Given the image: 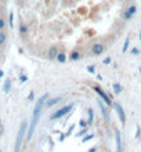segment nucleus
<instances>
[{
  "mask_svg": "<svg viewBox=\"0 0 141 152\" xmlns=\"http://www.w3.org/2000/svg\"><path fill=\"white\" fill-rule=\"evenodd\" d=\"M3 76H4V72H3V71H1V69H0V79H1Z\"/></svg>",
  "mask_w": 141,
  "mask_h": 152,
  "instance_id": "21",
  "label": "nucleus"
},
{
  "mask_svg": "<svg viewBox=\"0 0 141 152\" xmlns=\"http://www.w3.org/2000/svg\"><path fill=\"white\" fill-rule=\"evenodd\" d=\"M4 26H6V21H4V18H0V31H3Z\"/></svg>",
  "mask_w": 141,
  "mask_h": 152,
  "instance_id": "17",
  "label": "nucleus"
},
{
  "mask_svg": "<svg viewBox=\"0 0 141 152\" xmlns=\"http://www.w3.org/2000/svg\"><path fill=\"white\" fill-rule=\"evenodd\" d=\"M116 147H118V152H122V140L119 132H116Z\"/></svg>",
  "mask_w": 141,
  "mask_h": 152,
  "instance_id": "11",
  "label": "nucleus"
},
{
  "mask_svg": "<svg viewBox=\"0 0 141 152\" xmlns=\"http://www.w3.org/2000/svg\"><path fill=\"white\" fill-rule=\"evenodd\" d=\"M26 33H28V26L25 24H20V35L26 36Z\"/></svg>",
  "mask_w": 141,
  "mask_h": 152,
  "instance_id": "14",
  "label": "nucleus"
},
{
  "mask_svg": "<svg viewBox=\"0 0 141 152\" xmlns=\"http://www.w3.org/2000/svg\"><path fill=\"white\" fill-rule=\"evenodd\" d=\"M113 90H115V93L118 94V93L122 91V86L119 83H115V84H113Z\"/></svg>",
  "mask_w": 141,
  "mask_h": 152,
  "instance_id": "16",
  "label": "nucleus"
},
{
  "mask_svg": "<svg viewBox=\"0 0 141 152\" xmlns=\"http://www.w3.org/2000/svg\"><path fill=\"white\" fill-rule=\"evenodd\" d=\"M115 108H116L118 115H119V118H121L122 123H125V122H126V116H125V112H123V109H122V107H121L119 104H115Z\"/></svg>",
  "mask_w": 141,
  "mask_h": 152,
  "instance_id": "9",
  "label": "nucleus"
},
{
  "mask_svg": "<svg viewBox=\"0 0 141 152\" xmlns=\"http://www.w3.org/2000/svg\"><path fill=\"white\" fill-rule=\"evenodd\" d=\"M10 88H11V80L6 79V80H4V86H3L4 93H8V91H10Z\"/></svg>",
  "mask_w": 141,
  "mask_h": 152,
  "instance_id": "13",
  "label": "nucleus"
},
{
  "mask_svg": "<svg viewBox=\"0 0 141 152\" xmlns=\"http://www.w3.org/2000/svg\"><path fill=\"white\" fill-rule=\"evenodd\" d=\"M26 129H28V122L24 120L20 126V130H18V134H17L15 138V147H14V152H20L21 145H22V141H24V137L26 134Z\"/></svg>",
  "mask_w": 141,
  "mask_h": 152,
  "instance_id": "3",
  "label": "nucleus"
},
{
  "mask_svg": "<svg viewBox=\"0 0 141 152\" xmlns=\"http://www.w3.org/2000/svg\"><path fill=\"white\" fill-rule=\"evenodd\" d=\"M46 100H47V94H45L43 97H40L37 100L36 105H35V109H33V113H32V120H31V126H29V130H28V140H31V137L33 136L35 133V129L37 126V122L40 119V115H42V111H43V107L46 105Z\"/></svg>",
  "mask_w": 141,
  "mask_h": 152,
  "instance_id": "1",
  "label": "nucleus"
},
{
  "mask_svg": "<svg viewBox=\"0 0 141 152\" xmlns=\"http://www.w3.org/2000/svg\"><path fill=\"white\" fill-rule=\"evenodd\" d=\"M94 90H96V93H97V94H100V96H101V98H102V100H104V101H105V102H107V104H108V105H111V104H112V101H111V98H109V97L107 96V94H105L104 91H102V88H101V87H97V86H96V87H94Z\"/></svg>",
  "mask_w": 141,
  "mask_h": 152,
  "instance_id": "7",
  "label": "nucleus"
},
{
  "mask_svg": "<svg viewBox=\"0 0 141 152\" xmlns=\"http://www.w3.org/2000/svg\"><path fill=\"white\" fill-rule=\"evenodd\" d=\"M4 133V126H3V123H0V136Z\"/></svg>",
  "mask_w": 141,
  "mask_h": 152,
  "instance_id": "18",
  "label": "nucleus"
},
{
  "mask_svg": "<svg viewBox=\"0 0 141 152\" xmlns=\"http://www.w3.org/2000/svg\"><path fill=\"white\" fill-rule=\"evenodd\" d=\"M57 56H58V46H51L47 53L48 60H57Z\"/></svg>",
  "mask_w": 141,
  "mask_h": 152,
  "instance_id": "6",
  "label": "nucleus"
},
{
  "mask_svg": "<svg viewBox=\"0 0 141 152\" xmlns=\"http://www.w3.org/2000/svg\"><path fill=\"white\" fill-rule=\"evenodd\" d=\"M7 42V35L4 31H0V46H4Z\"/></svg>",
  "mask_w": 141,
  "mask_h": 152,
  "instance_id": "12",
  "label": "nucleus"
},
{
  "mask_svg": "<svg viewBox=\"0 0 141 152\" xmlns=\"http://www.w3.org/2000/svg\"><path fill=\"white\" fill-rule=\"evenodd\" d=\"M82 57H83V54H82V50H80V48H73L69 58H71L72 61H77V60H80Z\"/></svg>",
  "mask_w": 141,
  "mask_h": 152,
  "instance_id": "8",
  "label": "nucleus"
},
{
  "mask_svg": "<svg viewBox=\"0 0 141 152\" xmlns=\"http://www.w3.org/2000/svg\"><path fill=\"white\" fill-rule=\"evenodd\" d=\"M10 26H12V14H10Z\"/></svg>",
  "mask_w": 141,
  "mask_h": 152,
  "instance_id": "20",
  "label": "nucleus"
},
{
  "mask_svg": "<svg viewBox=\"0 0 141 152\" xmlns=\"http://www.w3.org/2000/svg\"><path fill=\"white\" fill-rule=\"evenodd\" d=\"M20 80H21V82H26V80H28V77H26L25 75H22V76L20 77Z\"/></svg>",
  "mask_w": 141,
  "mask_h": 152,
  "instance_id": "19",
  "label": "nucleus"
},
{
  "mask_svg": "<svg viewBox=\"0 0 141 152\" xmlns=\"http://www.w3.org/2000/svg\"><path fill=\"white\" fill-rule=\"evenodd\" d=\"M107 152H108V151H107Z\"/></svg>",
  "mask_w": 141,
  "mask_h": 152,
  "instance_id": "22",
  "label": "nucleus"
},
{
  "mask_svg": "<svg viewBox=\"0 0 141 152\" xmlns=\"http://www.w3.org/2000/svg\"><path fill=\"white\" fill-rule=\"evenodd\" d=\"M136 11H137V7H136L134 4L129 6V7H127V8L125 10V11H123V14H122V17H123V20H125V21L132 20V18L134 17V14H136Z\"/></svg>",
  "mask_w": 141,
  "mask_h": 152,
  "instance_id": "5",
  "label": "nucleus"
},
{
  "mask_svg": "<svg viewBox=\"0 0 141 152\" xmlns=\"http://www.w3.org/2000/svg\"><path fill=\"white\" fill-rule=\"evenodd\" d=\"M90 47H91V48H90V54H93V56H101V54L107 50V47H108L107 39L96 40V42H94Z\"/></svg>",
  "mask_w": 141,
  "mask_h": 152,
  "instance_id": "2",
  "label": "nucleus"
},
{
  "mask_svg": "<svg viewBox=\"0 0 141 152\" xmlns=\"http://www.w3.org/2000/svg\"><path fill=\"white\" fill-rule=\"evenodd\" d=\"M60 101H61V97H57V98H51V100H48L47 102H46V107H48V108H50V107H53L54 104H58Z\"/></svg>",
  "mask_w": 141,
  "mask_h": 152,
  "instance_id": "10",
  "label": "nucleus"
},
{
  "mask_svg": "<svg viewBox=\"0 0 141 152\" xmlns=\"http://www.w3.org/2000/svg\"><path fill=\"white\" fill-rule=\"evenodd\" d=\"M57 61H58V62H65V61H66V54H65V53H58Z\"/></svg>",
  "mask_w": 141,
  "mask_h": 152,
  "instance_id": "15",
  "label": "nucleus"
},
{
  "mask_svg": "<svg viewBox=\"0 0 141 152\" xmlns=\"http://www.w3.org/2000/svg\"><path fill=\"white\" fill-rule=\"evenodd\" d=\"M72 107H73L72 104H68V105H65V107H62V108H60L58 111H56V112L50 116V119H51V120H56V119H60V118H62L65 113H68L69 111L72 109Z\"/></svg>",
  "mask_w": 141,
  "mask_h": 152,
  "instance_id": "4",
  "label": "nucleus"
}]
</instances>
